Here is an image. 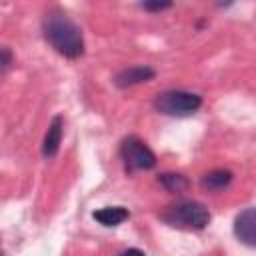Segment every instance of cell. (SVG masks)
<instances>
[{"label":"cell","instance_id":"cell-1","mask_svg":"<svg viewBox=\"0 0 256 256\" xmlns=\"http://www.w3.org/2000/svg\"><path fill=\"white\" fill-rule=\"evenodd\" d=\"M42 34L46 42L66 58H78L84 54L82 30L66 14H60V12L46 14L42 22Z\"/></svg>","mask_w":256,"mask_h":256},{"label":"cell","instance_id":"cell-2","mask_svg":"<svg viewBox=\"0 0 256 256\" xmlns=\"http://www.w3.org/2000/svg\"><path fill=\"white\" fill-rule=\"evenodd\" d=\"M162 220L174 228L184 230H202L210 222V212L202 202L196 200H178L162 212Z\"/></svg>","mask_w":256,"mask_h":256},{"label":"cell","instance_id":"cell-3","mask_svg":"<svg viewBox=\"0 0 256 256\" xmlns=\"http://www.w3.org/2000/svg\"><path fill=\"white\" fill-rule=\"evenodd\" d=\"M202 106V98L186 90H166L154 98V108L166 116H190Z\"/></svg>","mask_w":256,"mask_h":256},{"label":"cell","instance_id":"cell-4","mask_svg":"<svg viewBox=\"0 0 256 256\" xmlns=\"http://www.w3.org/2000/svg\"><path fill=\"white\" fill-rule=\"evenodd\" d=\"M120 156H122V162H124L126 170H130V172H134V170H150V168L156 166L154 152L138 136H128V138L122 140Z\"/></svg>","mask_w":256,"mask_h":256},{"label":"cell","instance_id":"cell-5","mask_svg":"<svg viewBox=\"0 0 256 256\" xmlns=\"http://www.w3.org/2000/svg\"><path fill=\"white\" fill-rule=\"evenodd\" d=\"M234 234L242 244L256 248V208H246L234 218Z\"/></svg>","mask_w":256,"mask_h":256},{"label":"cell","instance_id":"cell-6","mask_svg":"<svg viewBox=\"0 0 256 256\" xmlns=\"http://www.w3.org/2000/svg\"><path fill=\"white\" fill-rule=\"evenodd\" d=\"M150 78H154V70L150 66H130V68H124L122 72H118L114 82H116V86L126 88V86H134L140 82H148Z\"/></svg>","mask_w":256,"mask_h":256},{"label":"cell","instance_id":"cell-7","mask_svg":"<svg viewBox=\"0 0 256 256\" xmlns=\"http://www.w3.org/2000/svg\"><path fill=\"white\" fill-rule=\"evenodd\" d=\"M62 126H64L62 116H54L50 126H48V132L44 136V144H42V154L46 158L56 156V152L60 148V142H62Z\"/></svg>","mask_w":256,"mask_h":256},{"label":"cell","instance_id":"cell-8","mask_svg":"<svg viewBox=\"0 0 256 256\" xmlns=\"http://www.w3.org/2000/svg\"><path fill=\"white\" fill-rule=\"evenodd\" d=\"M232 182V172L230 170H224V168H216V170H210L202 176L200 184L202 188L210 190V192H218V190H224L228 188Z\"/></svg>","mask_w":256,"mask_h":256},{"label":"cell","instance_id":"cell-9","mask_svg":"<svg viewBox=\"0 0 256 256\" xmlns=\"http://www.w3.org/2000/svg\"><path fill=\"white\" fill-rule=\"evenodd\" d=\"M92 216H94V220L100 222L102 226H118V224H122L130 214H128V210L122 208V206H106V208L96 210Z\"/></svg>","mask_w":256,"mask_h":256},{"label":"cell","instance_id":"cell-10","mask_svg":"<svg viewBox=\"0 0 256 256\" xmlns=\"http://www.w3.org/2000/svg\"><path fill=\"white\" fill-rule=\"evenodd\" d=\"M158 182H160L168 192H184V190L190 186V182L186 180V176L176 174V172L160 174V176H158Z\"/></svg>","mask_w":256,"mask_h":256},{"label":"cell","instance_id":"cell-11","mask_svg":"<svg viewBox=\"0 0 256 256\" xmlns=\"http://www.w3.org/2000/svg\"><path fill=\"white\" fill-rule=\"evenodd\" d=\"M172 4L170 2H146L142 4L144 10H164V8H170Z\"/></svg>","mask_w":256,"mask_h":256},{"label":"cell","instance_id":"cell-12","mask_svg":"<svg viewBox=\"0 0 256 256\" xmlns=\"http://www.w3.org/2000/svg\"><path fill=\"white\" fill-rule=\"evenodd\" d=\"M10 62H12V58H10V50H8V48H2V72L8 70Z\"/></svg>","mask_w":256,"mask_h":256},{"label":"cell","instance_id":"cell-13","mask_svg":"<svg viewBox=\"0 0 256 256\" xmlns=\"http://www.w3.org/2000/svg\"><path fill=\"white\" fill-rule=\"evenodd\" d=\"M118 256H144V252H142V250H138V248H128V250L120 252Z\"/></svg>","mask_w":256,"mask_h":256}]
</instances>
